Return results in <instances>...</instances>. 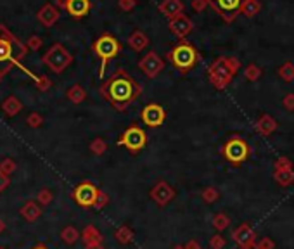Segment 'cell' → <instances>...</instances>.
I'll return each instance as SVG.
<instances>
[{"mask_svg": "<svg viewBox=\"0 0 294 249\" xmlns=\"http://www.w3.org/2000/svg\"><path fill=\"white\" fill-rule=\"evenodd\" d=\"M101 95L121 112L142 95V87L125 69H120L101 85Z\"/></svg>", "mask_w": 294, "mask_h": 249, "instance_id": "6da1fadb", "label": "cell"}, {"mask_svg": "<svg viewBox=\"0 0 294 249\" xmlns=\"http://www.w3.org/2000/svg\"><path fill=\"white\" fill-rule=\"evenodd\" d=\"M28 54V45L16 38L4 25H0V76L7 75Z\"/></svg>", "mask_w": 294, "mask_h": 249, "instance_id": "7a4b0ae2", "label": "cell"}, {"mask_svg": "<svg viewBox=\"0 0 294 249\" xmlns=\"http://www.w3.org/2000/svg\"><path fill=\"white\" fill-rule=\"evenodd\" d=\"M241 69V61L235 57H218L208 69V76L217 90H223L232 81L234 75Z\"/></svg>", "mask_w": 294, "mask_h": 249, "instance_id": "3957f363", "label": "cell"}, {"mask_svg": "<svg viewBox=\"0 0 294 249\" xmlns=\"http://www.w3.org/2000/svg\"><path fill=\"white\" fill-rule=\"evenodd\" d=\"M168 61L178 69L182 75H187L199 61V54L195 47L187 40H180L173 49L168 52Z\"/></svg>", "mask_w": 294, "mask_h": 249, "instance_id": "277c9868", "label": "cell"}, {"mask_svg": "<svg viewBox=\"0 0 294 249\" xmlns=\"http://www.w3.org/2000/svg\"><path fill=\"white\" fill-rule=\"evenodd\" d=\"M92 50L95 54V57L101 61V69H99V76H104L106 66L111 59H115L118 54L121 52V42L116 37H113L111 33H104L93 42Z\"/></svg>", "mask_w": 294, "mask_h": 249, "instance_id": "5b68a950", "label": "cell"}, {"mask_svg": "<svg viewBox=\"0 0 294 249\" xmlns=\"http://www.w3.org/2000/svg\"><path fill=\"white\" fill-rule=\"evenodd\" d=\"M42 62L54 73H62L69 64L73 62V56L69 50L61 44H54L49 50L44 54Z\"/></svg>", "mask_w": 294, "mask_h": 249, "instance_id": "8992f818", "label": "cell"}, {"mask_svg": "<svg viewBox=\"0 0 294 249\" xmlns=\"http://www.w3.org/2000/svg\"><path fill=\"white\" fill-rule=\"evenodd\" d=\"M222 154L225 159L232 165H242L246 159L249 158L251 149L242 137H230L225 144L222 146Z\"/></svg>", "mask_w": 294, "mask_h": 249, "instance_id": "52a82bcc", "label": "cell"}, {"mask_svg": "<svg viewBox=\"0 0 294 249\" xmlns=\"http://www.w3.org/2000/svg\"><path fill=\"white\" fill-rule=\"evenodd\" d=\"M146 144H147L146 132H144L140 127H137V125L128 127L127 130L121 134V137L118 139V146L125 147V149L130 151L132 154L140 153V151L146 147Z\"/></svg>", "mask_w": 294, "mask_h": 249, "instance_id": "ba28073f", "label": "cell"}, {"mask_svg": "<svg viewBox=\"0 0 294 249\" xmlns=\"http://www.w3.org/2000/svg\"><path fill=\"white\" fill-rule=\"evenodd\" d=\"M101 190L97 189L95 185L92 184V182H81V184H78L74 187L73 190V199L76 202L78 206H81V208L88 209V208H93V204H95L97 201V196H99Z\"/></svg>", "mask_w": 294, "mask_h": 249, "instance_id": "9c48e42d", "label": "cell"}, {"mask_svg": "<svg viewBox=\"0 0 294 249\" xmlns=\"http://www.w3.org/2000/svg\"><path fill=\"white\" fill-rule=\"evenodd\" d=\"M242 4L244 0H208V6L213 7L225 23H232L241 14Z\"/></svg>", "mask_w": 294, "mask_h": 249, "instance_id": "30bf717a", "label": "cell"}, {"mask_svg": "<svg viewBox=\"0 0 294 249\" xmlns=\"http://www.w3.org/2000/svg\"><path fill=\"white\" fill-rule=\"evenodd\" d=\"M139 69L147 78H156L164 69V61L154 52V50H151V52H147L146 56L139 61Z\"/></svg>", "mask_w": 294, "mask_h": 249, "instance_id": "8fae6325", "label": "cell"}, {"mask_svg": "<svg viewBox=\"0 0 294 249\" xmlns=\"http://www.w3.org/2000/svg\"><path fill=\"white\" fill-rule=\"evenodd\" d=\"M140 119H142V123L147 125V127L158 128V127H161L164 123V119H166V111H164V107L159 106V104H147V106L142 109V112H140Z\"/></svg>", "mask_w": 294, "mask_h": 249, "instance_id": "7c38bea8", "label": "cell"}, {"mask_svg": "<svg viewBox=\"0 0 294 249\" xmlns=\"http://www.w3.org/2000/svg\"><path fill=\"white\" fill-rule=\"evenodd\" d=\"M175 196H176L175 189L164 180H159L158 184L151 189V199L154 201L158 206H161V208H164L168 202L173 201Z\"/></svg>", "mask_w": 294, "mask_h": 249, "instance_id": "4fadbf2b", "label": "cell"}, {"mask_svg": "<svg viewBox=\"0 0 294 249\" xmlns=\"http://www.w3.org/2000/svg\"><path fill=\"white\" fill-rule=\"evenodd\" d=\"M232 240L241 249H246L256 242V232H254L248 223H241L237 228H234Z\"/></svg>", "mask_w": 294, "mask_h": 249, "instance_id": "5bb4252c", "label": "cell"}, {"mask_svg": "<svg viewBox=\"0 0 294 249\" xmlns=\"http://www.w3.org/2000/svg\"><path fill=\"white\" fill-rule=\"evenodd\" d=\"M168 26H170V31H171V33H173L175 37H178L180 40H185V38L190 35L192 28H194L192 21H190L189 18H187L185 14H180V16H176V18L170 19Z\"/></svg>", "mask_w": 294, "mask_h": 249, "instance_id": "9a60e30c", "label": "cell"}, {"mask_svg": "<svg viewBox=\"0 0 294 249\" xmlns=\"http://www.w3.org/2000/svg\"><path fill=\"white\" fill-rule=\"evenodd\" d=\"M183 9H185V6H183L182 0H163V2L159 4V13H161L164 18H168V21L176 18V16L183 14Z\"/></svg>", "mask_w": 294, "mask_h": 249, "instance_id": "2e32d148", "label": "cell"}, {"mask_svg": "<svg viewBox=\"0 0 294 249\" xmlns=\"http://www.w3.org/2000/svg\"><path fill=\"white\" fill-rule=\"evenodd\" d=\"M90 9H92V2L90 0H68V6H66V11L71 18H85Z\"/></svg>", "mask_w": 294, "mask_h": 249, "instance_id": "e0dca14e", "label": "cell"}, {"mask_svg": "<svg viewBox=\"0 0 294 249\" xmlns=\"http://www.w3.org/2000/svg\"><path fill=\"white\" fill-rule=\"evenodd\" d=\"M37 18H38V21H40L42 25L47 26V28H50V26H54L57 23L59 11H57L56 6H52V4H45V6L38 11Z\"/></svg>", "mask_w": 294, "mask_h": 249, "instance_id": "ac0fdd59", "label": "cell"}, {"mask_svg": "<svg viewBox=\"0 0 294 249\" xmlns=\"http://www.w3.org/2000/svg\"><path fill=\"white\" fill-rule=\"evenodd\" d=\"M256 130H258V134L260 135H263V137H268V135H272L273 132L277 130V121L272 118L270 114H261L260 118H258V121H256Z\"/></svg>", "mask_w": 294, "mask_h": 249, "instance_id": "d6986e66", "label": "cell"}, {"mask_svg": "<svg viewBox=\"0 0 294 249\" xmlns=\"http://www.w3.org/2000/svg\"><path fill=\"white\" fill-rule=\"evenodd\" d=\"M21 216L25 218L26 221H30V223L37 221L38 218L42 216V208H40V204H38L37 201H28V202H26V204L21 208Z\"/></svg>", "mask_w": 294, "mask_h": 249, "instance_id": "ffe728a7", "label": "cell"}, {"mask_svg": "<svg viewBox=\"0 0 294 249\" xmlns=\"http://www.w3.org/2000/svg\"><path fill=\"white\" fill-rule=\"evenodd\" d=\"M128 45H130L135 52H142V50L149 45V37L144 31L135 30L130 37H128Z\"/></svg>", "mask_w": 294, "mask_h": 249, "instance_id": "44dd1931", "label": "cell"}, {"mask_svg": "<svg viewBox=\"0 0 294 249\" xmlns=\"http://www.w3.org/2000/svg\"><path fill=\"white\" fill-rule=\"evenodd\" d=\"M2 111L6 112L9 118H14L16 114H19V111H23V104L18 97L9 95L6 100L2 102Z\"/></svg>", "mask_w": 294, "mask_h": 249, "instance_id": "7402d4cb", "label": "cell"}, {"mask_svg": "<svg viewBox=\"0 0 294 249\" xmlns=\"http://www.w3.org/2000/svg\"><path fill=\"white\" fill-rule=\"evenodd\" d=\"M81 239H83L85 246L87 244H97V242H103V233L97 230L93 225H87L81 232Z\"/></svg>", "mask_w": 294, "mask_h": 249, "instance_id": "603a6c76", "label": "cell"}, {"mask_svg": "<svg viewBox=\"0 0 294 249\" xmlns=\"http://www.w3.org/2000/svg\"><path fill=\"white\" fill-rule=\"evenodd\" d=\"M273 180L280 187H289L294 184V170H275L273 171Z\"/></svg>", "mask_w": 294, "mask_h": 249, "instance_id": "cb8c5ba5", "label": "cell"}, {"mask_svg": "<svg viewBox=\"0 0 294 249\" xmlns=\"http://www.w3.org/2000/svg\"><path fill=\"white\" fill-rule=\"evenodd\" d=\"M66 97H68L69 100H71L73 104H81L85 99H87V90H85L81 85H73V87L68 88V92H66Z\"/></svg>", "mask_w": 294, "mask_h": 249, "instance_id": "d4e9b609", "label": "cell"}, {"mask_svg": "<svg viewBox=\"0 0 294 249\" xmlns=\"http://www.w3.org/2000/svg\"><path fill=\"white\" fill-rule=\"evenodd\" d=\"M261 9V4L258 0H244L241 7V14H244L246 18H254Z\"/></svg>", "mask_w": 294, "mask_h": 249, "instance_id": "484cf974", "label": "cell"}, {"mask_svg": "<svg viewBox=\"0 0 294 249\" xmlns=\"http://www.w3.org/2000/svg\"><path fill=\"white\" fill-rule=\"evenodd\" d=\"M115 237H116L118 242L127 246V244H130L133 240V230L130 227H127V225H121V227L115 232Z\"/></svg>", "mask_w": 294, "mask_h": 249, "instance_id": "4316f807", "label": "cell"}, {"mask_svg": "<svg viewBox=\"0 0 294 249\" xmlns=\"http://www.w3.org/2000/svg\"><path fill=\"white\" fill-rule=\"evenodd\" d=\"M80 237H81V233H78V230L74 227H64L61 232V239L64 240L68 246H73Z\"/></svg>", "mask_w": 294, "mask_h": 249, "instance_id": "83f0119b", "label": "cell"}, {"mask_svg": "<svg viewBox=\"0 0 294 249\" xmlns=\"http://www.w3.org/2000/svg\"><path fill=\"white\" fill-rule=\"evenodd\" d=\"M211 225H213V227L218 230V233H220V232L225 230V228H229L230 218L227 216L225 213H217V215L213 216V220H211Z\"/></svg>", "mask_w": 294, "mask_h": 249, "instance_id": "f1b7e54d", "label": "cell"}, {"mask_svg": "<svg viewBox=\"0 0 294 249\" xmlns=\"http://www.w3.org/2000/svg\"><path fill=\"white\" fill-rule=\"evenodd\" d=\"M277 75H279L284 81H292L294 80V64L292 62H284L279 69H277Z\"/></svg>", "mask_w": 294, "mask_h": 249, "instance_id": "f546056e", "label": "cell"}, {"mask_svg": "<svg viewBox=\"0 0 294 249\" xmlns=\"http://www.w3.org/2000/svg\"><path fill=\"white\" fill-rule=\"evenodd\" d=\"M244 76H246V80H249V81H258L261 78L260 66L248 64V66H246V69H244Z\"/></svg>", "mask_w": 294, "mask_h": 249, "instance_id": "4dcf8cb0", "label": "cell"}, {"mask_svg": "<svg viewBox=\"0 0 294 249\" xmlns=\"http://www.w3.org/2000/svg\"><path fill=\"white\" fill-rule=\"evenodd\" d=\"M201 197H203V201H205V202L211 204V202L218 201V197H220V192H218V190L215 189V187H206V189L203 190Z\"/></svg>", "mask_w": 294, "mask_h": 249, "instance_id": "1f68e13d", "label": "cell"}, {"mask_svg": "<svg viewBox=\"0 0 294 249\" xmlns=\"http://www.w3.org/2000/svg\"><path fill=\"white\" fill-rule=\"evenodd\" d=\"M90 151L97 156H103L106 151H108V144H106L103 139H93L92 144H90Z\"/></svg>", "mask_w": 294, "mask_h": 249, "instance_id": "d6a6232c", "label": "cell"}, {"mask_svg": "<svg viewBox=\"0 0 294 249\" xmlns=\"http://www.w3.org/2000/svg\"><path fill=\"white\" fill-rule=\"evenodd\" d=\"M16 168H18V166H16L14 159L6 158V159H2V161H0V170H2L4 173L7 175V177H11V175H13L14 171H16Z\"/></svg>", "mask_w": 294, "mask_h": 249, "instance_id": "836d02e7", "label": "cell"}, {"mask_svg": "<svg viewBox=\"0 0 294 249\" xmlns=\"http://www.w3.org/2000/svg\"><path fill=\"white\" fill-rule=\"evenodd\" d=\"M52 199H54V194L50 192L49 189H42L40 192L37 194V201L40 202L42 206H47V204H50V202H52Z\"/></svg>", "mask_w": 294, "mask_h": 249, "instance_id": "e575fe53", "label": "cell"}, {"mask_svg": "<svg viewBox=\"0 0 294 249\" xmlns=\"http://www.w3.org/2000/svg\"><path fill=\"white\" fill-rule=\"evenodd\" d=\"M26 123H28L31 128H38L44 125V116L38 114V112H31V114H28V118H26Z\"/></svg>", "mask_w": 294, "mask_h": 249, "instance_id": "d590c367", "label": "cell"}, {"mask_svg": "<svg viewBox=\"0 0 294 249\" xmlns=\"http://www.w3.org/2000/svg\"><path fill=\"white\" fill-rule=\"evenodd\" d=\"M225 244H227L225 237L220 235V233H215V235L210 239V246H211V249H223V247H225Z\"/></svg>", "mask_w": 294, "mask_h": 249, "instance_id": "8d00e7d4", "label": "cell"}, {"mask_svg": "<svg viewBox=\"0 0 294 249\" xmlns=\"http://www.w3.org/2000/svg\"><path fill=\"white\" fill-rule=\"evenodd\" d=\"M275 170H294V165L289 158L275 159Z\"/></svg>", "mask_w": 294, "mask_h": 249, "instance_id": "74e56055", "label": "cell"}, {"mask_svg": "<svg viewBox=\"0 0 294 249\" xmlns=\"http://www.w3.org/2000/svg\"><path fill=\"white\" fill-rule=\"evenodd\" d=\"M50 85H52V81H50L45 75H42V76L37 78V88L40 92H47L50 88Z\"/></svg>", "mask_w": 294, "mask_h": 249, "instance_id": "f35d334b", "label": "cell"}, {"mask_svg": "<svg viewBox=\"0 0 294 249\" xmlns=\"http://www.w3.org/2000/svg\"><path fill=\"white\" fill-rule=\"evenodd\" d=\"M258 249H275V242L270 237H261L260 240H256Z\"/></svg>", "mask_w": 294, "mask_h": 249, "instance_id": "ab89813d", "label": "cell"}, {"mask_svg": "<svg viewBox=\"0 0 294 249\" xmlns=\"http://www.w3.org/2000/svg\"><path fill=\"white\" fill-rule=\"evenodd\" d=\"M109 202V197H108V194L106 192H103V190H101L99 192V196H97V201H95V204H93V208L95 209H103L106 204H108Z\"/></svg>", "mask_w": 294, "mask_h": 249, "instance_id": "60d3db41", "label": "cell"}, {"mask_svg": "<svg viewBox=\"0 0 294 249\" xmlns=\"http://www.w3.org/2000/svg\"><path fill=\"white\" fill-rule=\"evenodd\" d=\"M192 9L195 11V13H203V11L206 9L208 6V0H192Z\"/></svg>", "mask_w": 294, "mask_h": 249, "instance_id": "b9f144b4", "label": "cell"}, {"mask_svg": "<svg viewBox=\"0 0 294 249\" xmlns=\"http://www.w3.org/2000/svg\"><path fill=\"white\" fill-rule=\"evenodd\" d=\"M282 104H284V107L287 111H294V93H287L284 97V100H282Z\"/></svg>", "mask_w": 294, "mask_h": 249, "instance_id": "7bdbcfd3", "label": "cell"}, {"mask_svg": "<svg viewBox=\"0 0 294 249\" xmlns=\"http://www.w3.org/2000/svg\"><path fill=\"white\" fill-rule=\"evenodd\" d=\"M42 44H44V42H42L40 37H31L28 40V47L31 50H38L42 47Z\"/></svg>", "mask_w": 294, "mask_h": 249, "instance_id": "ee69618b", "label": "cell"}, {"mask_svg": "<svg viewBox=\"0 0 294 249\" xmlns=\"http://www.w3.org/2000/svg\"><path fill=\"white\" fill-rule=\"evenodd\" d=\"M133 7H135V0H120V9L125 11V13L132 11Z\"/></svg>", "mask_w": 294, "mask_h": 249, "instance_id": "f6af8a7d", "label": "cell"}, {"mask_svg": "<svg viewBox=\"0 0 294 249\" xmlns=\"http://www.w3.org/2000/svg\"><path fill=\"white\" fill-rule=\"evenodd\" d=\"M9 184H11L9 177H7V175L4 173L2 170H0V192H2V190H6L7 187H9Z\"/></svg>", "mask_w": 294, "mask_h": 249, "instance_id": "bcb514c9", "label": "cell"}, {"mask_svg": "<svg viewBox=\"0 0 294 249\" xmlns=\"http://www.w3.org/2000/svg\"><path fill=\"white\" fill-rule=\"evenodd\" d=\"M185 249H201V242L195 239H190L189 242L185 244Z\"/></svg>", "mask_w": 294, "mask_h": 249, "instance_id": "7dc6e473", "label": "cell"}, {"mask_svg": "<svg viewBox=\"0 0 294 249\" xmlns=\"http://www.w3.org/2000/svg\"><path fill=\"white\" fill-rule=\"evenodd\" d=\"M85 249H104L103 242H97V244H87Z\"/></svg>", "mask_w": 294, "mask_h": 249, "instance_id": "c3c4849f", "label": "cell"}, {"mask_svg": "<svg viewBox=\"0 0 294 249\" xmlns=\"http://www.w3.org/2000/svg\"><path fill=\"white\" fill-rule=\"evenodd\" d=\"M68 6V0H56V7H61V9H66Z\"/></svg>", "mask_w": 294, "mask_h": 249, "instance_id": "681fc988", "label": "cell"}, {"mask_svg": "<svg viewBox=\"0 0 294 249\" xmlns=\"http://www.w3.org/2000/svg\"><path fill=\"white\" fill-rule=\"evenodd\" d=\"M4 230H6V221H4L2 218H0V233H2Z\"/></svg>", "mask_w": 294, "mask_h": 249, "instance_id": "f907efd6", "label": "cell"}, {"mask_svg": "<svg viewBox=\"0 0 294 249\" xmlns=\"http://www.w3.org/2000/svg\"><path fill=\"white\" fill-rule=\"evenodd\" d=\"M33 249H49V247H47L45 244H37V246H35Z\"/></svg>", "mask_w": 294, "mask_h": 249, "instance_id": "816d5d0a", "label": "cell"}, {"mask_svg": "<svg viewBox=\"0 0 294 249\" xmlns=\"http://www.w3.org/2000/svg\"><path fill=\"white\" fill-rule=\"evenodd\" d=\"M171 249H185V246H180V244H176V246H173Z\"/></svg>", "mask_w": 294, "mask_h": 249, "instance_id": "f5cc1de1", "label": "cell"}, {"mask_svg": "<svg viewBox=\"0 0 294 249\" xmlns=\"http://www.w3.org/2000/svg\"><path fill=\"white\" fill-rule=\"evenodd\" d=\"M246 249H258V246H256V242H254L253 246H249V247H246Z\"/></svg>", "mask_w": 294, "mask_h": 249, "instance_id": "db71d44e", "label": "cell"}, {"mask_svg": "<svg viewBox=\"0 0 294 249\" xmlns=\"http://www.w3.org/2000/svg\"><path fill=\"white\" fill-rule=\"evenodd\" d=\"M0 249H6V247H0Z\"/></svg>", "mask_w": 294, "mask_h": 249, "instance_id": "11a10c76", "label": "cell"}, {"mask_svg": "<svg viewBox=\"0 0 294 249\" xmlns=\"http://www.w3.org/2000/svg\"><path fill=\"white\" fill-rule=\"evenodd\" d=\"M0 78H2V76H0Z\"/></svg>", "mask_w": 294, "mask_h": 249, "instance_id": "9f6ffc18", "label": "cell"}]
</instances>
